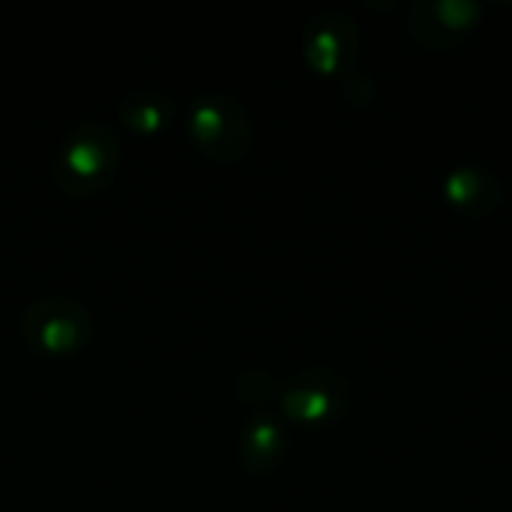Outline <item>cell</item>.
I'll list each match as a JSON object with an SVG mask.
<instances>
[{
    "instance_id": "6da1fadb",
    "label": "cell",
    "mask_w": 512,
    "mask_h": 512,
    "mask_svg": "<svg viewBox=\"0 0 512 512\" xmlns=\"http://www.w3.org/2000/svg\"><path fill=\"white\" fill-rule=\"evenodd\" d=\"M120 159L123 147L117 132L102 120H81L60 138L51 180L69 198H90L117 177Z\"/></svg>"
},
{
    "instance_id": "7a4b0ae2",
    "label": "cell",
    "mask_w": 512,
    "mask_h": 512,
    "mask_svg": "<svg viewBox=\"0 0 512 512\" xmlns=\"http://www.w3.org/2000/svg\"><path fill=\"white\" fill-rule=\"evenodd\" d=\"M186 135L210 162L237 165L255 144V123L237 96L201 93L186 108Z\"/></svg>"
},
{
    "instance_id": "3957f363",
    "label": "cell",
    "mask_w": 512,
    "mask_h": 512,
    "mask_svg": "<svg viewBox=\"0 0 512 512\" xmlns=\"http://www.w3.org/2000/svg\"><path fill=\"white\" fill-rule=\"evenodd\" d=\"M24 345L48 360L81 354L93 342V315L72 297H42L21 312Z\"/></svg>"
},
{
    "instance_id": "277c9868",
    "label": "cell",
    "mask_w": 512,
    "mask_h": 512,
    "mask_svg": "<svg viewBox=\"0 0 512 512\" xmlns=\"http://www.w3.org/2000/svg\"><path fill=\"white\" fill-rule=\"evenodd\" d=\"M360 27L357 21L339 9V6H324L318 9L300 36L303 60L315 75L324 78H348L354 75V66L360 60Z\"/></svg>"
},
{
    "instance_id": "5b68a950",
    "label": "cell",
    "mask_w": 512,
    "mask_h": 512,
    "mask_svg": "<svg viewBox=\"0 0 512 512\" xmlns=\"http://www.w3.org/2000/svg\"><path fill=\"white\" fill-rule=\"evenodd\" d=\"M351 387L348 381L327 369V366H309L300 369L288 384L279 390V408L282 414L297 426H327L339 420L348 411Z\"/></svg>"
},
{
    "instance_id": "8992f818",
    "label": "cell",
    "mask_w": 512,
    "mask_h": 512,
    "mask_svg": "<svg viewBox=\"0 0 512 512\" xmlns=\"http://www.w3.org/2000/svg\"><path fill=\"white\" fill-rule=\"evenodd\" d=\"M480 18L483 6L477 0H420L408 9V33L417 45L444 51L468 39Z\"/></svg>"
},
{
    "instance_id": "52a82bcc",
    "label": "cell",
    "mask_w": 512,
    "mask_h": 512,
    "mask_svg": "<svg viewBox=\"0 0 512 512\" xmlns=\"http://www.w3.org/2000/svg\"><path fill=\"white\" fill-rule=\"evenodd\" d=\"M288 432L282 420L270 411H252V417L243 423L240 432V468L249 477H270L282 468L288 456Z\"/></svg>"
},
{
    "instance_id": "ba28073f",
    "label": "cell",
    "mask_w": 512,
    "mask_h": 512,
    "mask_svg": "<svg viewBox=\"0 0 512 512\" xmlns=\"http://www.w3.org/2000/svg\"><path fill=\"white\" fill-rule=\"evenodd\" d=\"M444 198L450 201V207L462 216L471 219H483L492 216L504 198L501 180L483 168V165H456L444 174Z\"/></svg>"
},
{
    "instance_id": "9c48e42d",
    "label": "cell",
    "mask_w": 512,
    "mask_h": 512,
    "mask_svg": "<svg viewBox=\"0 0 512 512\" xmlns=\"http://www.w3.org/2000/svg\"><path fill=\"white\" fill-rule=\"evenodd\" d=\"M174 99L162 90L153 87H138L129 90L120 102H117V120L135 132V135H156L165 126H171L174 120Z\"/></svg>"
},
{
    "instance_id": "30bf717a",
    "label": "cell",
    "mask_w": 512,
    "mask_h": 512,
    "mask_svg": "<svg viewBox=\"0 0 512 512\" xmlns=\"http://www.w3.org/2000/svg\"><path fill=\"white\" fill-rule=\"evenodd\" d=\"M234 390H237L240 402H246L252 411H267L270 402H279L282 384L264 369H246L243 375H237Z\"/></svg>"
}]
</instances>
